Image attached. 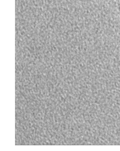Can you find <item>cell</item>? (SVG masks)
<instances>
[{"label": "cell", "instance_id": "1", "mask_svg": "<svg viewBox=\"0 0 120 151\" xmlns=\"http://www.w3.org/2000/svg\"><path fill=\"white\" fill-rule=\"evenodd\" d=\"M119 12H120V4H119Z\"/></svg>", "mask_w": 120, "mask_h": 151}]
</instances>
